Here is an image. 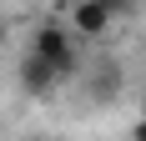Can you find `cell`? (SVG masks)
<instances>
[{"instance_id":"6","label":"cell","mask_w":146,"mask_h":141,"mask_svg":"<svg viewBox=\"0 0 146 141\" xmlns=\"http://www.w3.org/2000/svg\"><path fill=\"white\" fill-rule=\"evenodd\" d=\"M5 41H10V15L0 10V51H5Z\"/></svg>"},{"instance_id":"2","label":"cell","mask_w":146,"mask_h":141,"mask_svg":"<svg viewBox=\"0 0 146 141\" xmlns=\"http://www.w3.org/2000/svg\"><path fill=\"white\" fill-rule=\"evenodd\" d=\"M15 86H20L30 101H50L60 86H66V76H60L50 61H40L35 51H25V56L15 61Z\"/></svg>"},{"instance_id":"4","label":"cell","mask_w":146,"mask_h":141,"mask_svg":"<svg viewBox=\"0 0 146 141\" xmlns=\"http://www.w3.org/2000/svg\"><path fill=\"white\" fill-rule=\"evenodd\" d=\"M111 25H116V20H111V10H106V0H71V30L76 35L101 41Z\"/></svg>"},{"instance_id":"5","label":"cell","mask_w":146,"mask_h":141,"mask_svg":"<svg viewBox=\"0 0 146 141\" xmlns=\"http://www.w3.org/2000/svg\"><path fill=\"white\" fill-rule=\"evenodd\" d=\"M106 10H111V20H131V15H136V0H106Z\"/></svg>"},{"instance_id":"1","label":"cell","mask_w":146,"mask_h":141,"mask_svg":"<svg viewBox=\"0 0 146 141\" xmlns=\"http://www.w3.org/2000/svg\"><path fill=\"white\" fill-rule=\"evenodd\" d=\"M25 51H35L40 61H50L66 81L81 70V45H76V30L56 25V20H40V25L30 30V45H25Z\"/></svg>"},{"instance_id":"3","label":"cell","mask_w":146,"mask_h":141,"mask_svg":"<svg viewBox=\"0 0 146 141\" xmlns=\"http://www.w3.org/2000/svg\"><path fill=\"white\" fill-rule=\"evenodd\" d=\"M76 76L86 86V101H96V106H111V101H121V91H126V76H121L116 61H86Z\"/></svg>"}]
</instances>
